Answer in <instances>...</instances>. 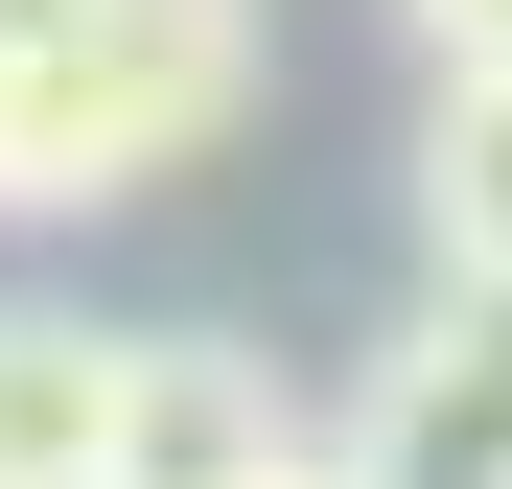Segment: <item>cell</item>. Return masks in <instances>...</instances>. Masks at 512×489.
Segmentation results:
<instances>
[{"label": "cell", "instance_id": "1", "mask_svg": "<svg viewBox=\"0 0 512 489\" xmlns=\"http://www.w3.org/2000/svg\"><path fill=\"white\" fill-rule=\"evenodd\" d=\"M256 117V0H24L0 24V210H140Z\"/></svg>", "mask_w": 512, "mask_h": 489}, {"label": "cell", "instance_id": "2", "mask_svg": "<svg viewBox=\"0 0 512 489\" xmlns=\"http://www.w3.org/2000/svg\"><path fill=\"white\" fill-rule=\"evenodd\" d=\"M326 466H350V489H512V303L443 280V326L373 350V396H350Z\"/></svg>", "mask_w": 512, "mask_h": 489}, {"label": "cell", "instance_id": "3", "mask_svg": "<svg viewBox=\"0 0 512 489\" xmlns=\"http://www.w3.org/2000/svg\"><path fill=\"white\" fill-rule=\"evenodd\" d=\"M117 420H140V326L0 303V489H117Z\"/></svg>", "mask_w": 512, "mask_h": 489}, {"label": "cell", "instance_id": "4", "mask_svg": "<svg viewBox=\"0 0 512 489\" xmlns=\"http://www.w3.org/2000/svg\"><path fill=\"white\" fill-rule=\"evenodd\" d=\"M280 443V373L233 350V326H140V420H117V489H210Z\"/></svg>", "mask_w": 512, "mask_h": 489}, {"label": "cell", "instance_id": "5", "mask_svg": "<svg viewBox=\"0 0 512 489\" xmlns=\"http://www.w3.org/2000/svg\"><path fill=\"white\" fill-rule=\"evenodd\" d=\"M419 257L466 303H512V70H443L419 94Z\"/></svg>", "mask_w": 512, "mask_h": 489}, {"label": "cell", "instance_id": "6", "mask_svg": "<svg viewBox=\"0 0 512 489\" xmlns=\"http://www.w3.org/2000/svg\"><path fill=\"white\" fill-rule=\"evenodd\" d=\"M396 24L443 47V70H512V0H396Z\"/></svg>", "mask_w": 512, "mask_h": 489}, {"label": "cell", "instance_id": "7", "mask_svg": "<svg viewBox=\"0 0 512 489\" xmlns=\"http://www.w3.org/2000/svg\"><path fill=\"white\" fill-rule=\"evenodd\" d=\"M210 489H350V466H326V443L280 420V443H256V466H210Z\"/></svg>", "mask_w": 512, "mask_h": 489}, {"label": "cell", "instance_id": "8", "mask_svg": "<svg viewBox=\"0 0 512 489\" xmlns=\"http://www.w3.org/2000/svg\"><path fill=\"white\" fill-rule=\"evenodd\" d=\"M0 24H24V0H0Z\"/></svg>", "mask_w": 512, "mask_h": 489}]
</instances>
